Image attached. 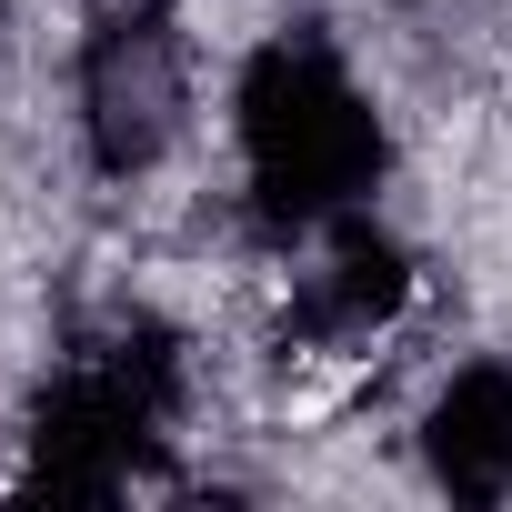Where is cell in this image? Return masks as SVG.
Wrapping results in <instances>:
<instances>
[{
  "instance_id": "cell-4",
  "label": "cell",
  "mask_w": 512,
  "mask_h": 512,
  "mask_svg": "<svg viewBox=\"0 0 512 512\" xmlns=\"http://www.w3.org/2000/svg\"><path fill=\"white\" fill-rule=\"evenodd\" d=\"M322 241V262L292 282V332H302V352H372L392 322H402V302H412V251L392 241V231H372V211H342V221H322L312 231Z\"/></svg>"
},
{
  "instance_id": "cell-1",
  "label": "cell",
  "mask_w": 512,
  "mask_h": 512,
  "mask_svg": "<svg viewBox=\"0 0 512 512\" xmlns=\"http://www.w3.org/2000/svg\"><path fill=\"white\" fill-rule=\"evenodd\" d=\"M231 141H241L251 221L282 231V241H312L322 221L362 211L372 181H382V111L362 101L342 51H322L312 31H282L241 61Z\"/></svg>"
},
{
  "instance_id": "cell-2",
  "label": "cell",
  "mask_w": 512,
  "mask_h": 512,
  "mask_svg": "<svg viewBox=\"0 0 512 512\" xmlns=\"http://www.w3.org/2000/svg\"><path fill=\"white\" fill-rule=\"evenodd\" d=\"M171 412H181V342L161 322H121V332L81 342L61 362V382L41 392L21 482L101 502V492H121L151 462V442L171 432Z\"/></svg>"
},
{
  "instance_id": "cell-5",
  "label": "cell",
  "mask_w": 512,
  "mask_h": 512,
  "mask_svg": "<svg viewBox=\"0 0 512 512\" xmlns=\"http://www.w3.org/2000/svg\"><path fill=\"white\" fill-rule=\"evenodd\" d=\"M422 462L452 502H512V372L462 362L422 402Z\"/></svg>"
},
{
  "instance_id": "cell-6",
  "label": "cell",
  "mask_w": 512,
  "mask_h": 512,
  "mask_svg": "<svg viewBox=\"0 0 512 512\" xmlns=\"http://www.w3.org/2000/svg\"><path fill=\"white\" fill-rule=\"evenodd\" d=\"M0 11H11V0H0Z\"/></svg>"
},
{
  "instance_id": "cell-3",
  "label": "cell",
  "mask_w": 512,
  "mask_h": 512,
  "mask_svg": "<svg viewBox=\"0 0 512 512\" xmlns=\"http://www.w3.org/2000/svg\"><path fill=\"white\" fill-rule=\"evenodd\" d=\"M71 101H81V151L101 181H141L171 161L181 141V31L161 0H121V11L81 41V71H71Z\"/></svg>"
}]
</instances>
